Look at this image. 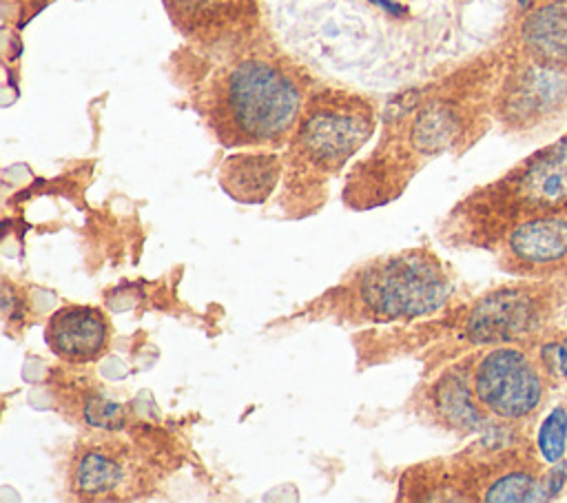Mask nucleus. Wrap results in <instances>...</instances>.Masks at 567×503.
I'll return each mask as SVG.
<instances>
[{"instance_id": "nucleus-10", "label": "nucleus", "mask_w": 567, "mask_h": 503, "mask_svg": "<svg viewBox=\"0 0 567 503\" xmlns=\"http://www.w3.org/2000/svg\"><path fill=\"white\" fill-rule=\"evenodd\" d=\"M518 195L532 204H560L567 199V140L540 153L520 175Z\"/></svg>"}, {"instance_id": "nucleus-11", "label": "nucleus", "mask_w": 567, "mask_h": 503, "mask_svg": "<svg viewBox=\"0 0 567 503\" xmlns=\"http://www.w3.org/2000/svg\"><path fill=\"white\" fill-rule=\"evenodd\" d=\"M507 246L518 261L547 264L567 255V219L563 217H538L518 224Z\"/></svg>"}, {"instance_id": "nucleus-17", "label": "nucleus", "mask_w": 567, "mask_h": 503, "mask_svg": "<svg viewBox=\"0 0 567 503\" xmlns=\"http://www.w3.org/2000/svg\"><path fill=\"white\" fill-rule=\"evenodd\" d=\"M558 366H560V372L567 379V339L558 346Z\"/></svg>"}, {"instance_id": "nucleus-16", "label": "nucleus", "mask_w": 567, "mask_h": 503, "mask_svg": "<svg viewBox=\"0 0 567 503\" xmlns=\"http://www.w3.org/2000/svg\"><path fill=\"white\" fill-rule=\"evenodd\" d=\"M370 2H374V4H379V7H383L388 13H392V16H405V7H401V4H396V2H390V0H370Z\"/></svg>"}, {"instance_id": "nucleus-14", "label": "nucleus", "mask_w": 567, "mask_h": 503, "mask_svg": "<svg viewBox=\"0 0 567 503\" xmlns=\"http://www.w3.org/2000/svg\"><path fill=\"white\" fill-rule=\"evenodd\" d=\"M545 487L540 481L527 472H509L498 476L485 492V501L505 503V501H540Z\"/></svg>"}, {"instance_id": "nucleus-18", "label": "nucleus", "mask_w": 567, "mask_h": 503, "mask_svg": "<svg viewBox=\"0 0 567 503\" xmlns=\"http://www.w3.org/2000/svg\"><path fill=\"white\" fill-rule=\"evenodd\" d=\"M534 0H518V4H520V9H527L529 4H532Z\"/></svg>"}, {"instance_id": "nucleus-12", "label": "nucleus", "mask_w": 567, "mask_h": 503, "mask_svg": "<svg viewBox=\"0 0 567 503\" xmlns=\"http://www.w3.org/2000/svg\"><path fill=\"white\" fill-rule=\"evenodd\" d=\"M527 47L545 60L567 64V0L551 2L523 24Z\"/></svg>"}, {"instance_id": "nucleus-8", "label": "nucleus", "mask_w": 567, "mask_h": 503, "mask_svg": "<svg viewBox=\"0 0 567 503\" xmlns=\"http://www.w3.org/2000/svg\"><path fill=\"white\" fill-rule=\"evenodd\" d=\"M284 162L275 153H237L219 166V184L228 197L241 204H261L275 191Z\"/></svg>"}, {"instance_id": "nucleus-7", "label": "nucleus", "mask_w": 567, "mask_h": 503, "mask_svg": "<svg viewBox=\"0 0 567 503\" xmlns=\"http://www.w3.org/2000/svg\"><path fill=\"white\" fill-rule=\"evenodd\" d=\"M173 24L197 42H221L255 18V0H162Z\"/></svg>"}, {"instance_id": "nucleus-1", "label": "nucleus", "mask_w": 567, "mask_h": 503, "mask_svg": "<svg viewBox=\"0 0 567 503\" xmlns=\"http://www.w3.org/2000/svg\"><path fill=\"white\" fill-rule=\"evenodd\" d=\"M202 111L226 146H279L299 124L303 89L284 64L252 55L213 78Z\"/></svg>"}, {"instance_id": "nucleus-2", "label": "nucleus", "mask_w": 567, "mask_h": 503, "mask_svg": "<svg viewBox=\"0 0 567 503\" xmlns=\"http://www.w3.org/2000/svg\"><path fill=\"white\" fill-rule=\"evenodd\" d=\"M339 297L357 319H419L443 308L450 279L432 253L410 248L368 261L339 288Z\"/></svg>"}, {"instance_id": "nucleus-9", "label": "nucleus", "mask_w": 567, "mask_h": 503, "mask_svg": "<svg viewBox=\"0 0 567 503\" xmlns=\"http://www.w3.org/2000/svg\"><path fill=\"white\" fill-rule=\"evenodd\" d=\"M534 306L518 290H503L485 297L472 312L467 330L474 341H494L514 337L529 328Z\"/></svg>"}, {"instance_id": "nucleus-5", "label": "nucleus", "mask_w": 567, "mask_h": 503, "mask_svg": "<svg viewBox=\"0 0 567 503\" xmlns=\"http://www.w3.org/2000/svg\"><path fill=\"white\" fill-rule=\"evenodd\" d=\"M474 394L483 408L501 419L527 417L543 397V381L536 366L523 350H489L474 370Z\"/></svg>"}, {"instance_id": "nucleus-6", "label": "nucleus", "mask_w": 567, "mask_h": 503, "mask_svg": "<svg viewBox=\"0 0 567 503\" xmlns=\"http://www.w3.org/2000/svg\"><path fill=\"white\" fill-rule=\"evenodd\" d=\"M44 341L64 363H93L111 346V324L95 306L69 304L49 317Z\"/></svg>"}, {"instance_id": "nucleus-3", "label": "nucleus", "mask_w": 567, "mask_h": 503, "mask_svg": "<svg viewBox=\"0 0 567 503\" xmlns=\"http://www.w3.org/2000/svg\"><path fill=\"white\" fill-rule=\"evenodd\" d=\"M372 109L348 93L317 95L299 117L290 140V179L308 173L306 184L334 175L372 135Z\"/></svg>"}, {"instance_id": "nucleus-13", "label": "nucleus", "mask_w": 567, "mask_h": 503, "mask_svg": "<svg viewBox=\"0 0 567 503\" xmlns=\"http://www.w3.org/2000/svg\"><path fill=\"white\" fill-rule=\"evenodd\" d=\"M71 414L78 417L82 423L91 428H100L106 432L122 430L126 425V408H122L117 401L106 399L93 388H82L71 397Z\"/></svg>"}, {"instance_id": "nucleus-4", "label": "nucleus", "mask_w": 567, "mask_h": 503, "mask_svg": "<svg viewBox=\"0 0 567 503\" xmlns=\"http://www.w3.org/2000/svg\"><path fill=\"white\" fill-rule=\"evenodd\" d=\"M146 479L142 454L124 439H86L73 452L71 490L78 499H131L142 492Z\"/></svg>"}, {"instance_id": "nucleus-15", "label": "nucleus", "mask_w": 567, "mask_h": 503, "mask_svg": "<svg viewBox=\"0 0 567 503\" xmlns=\"http://www.w3.org/2000/svg\"><path fill=\"white\" fill-rule=\"evenodd\" d=\"M536 445L540 456L547 463H558L565 456L567 448V410L563 406L554 408L545 421L538 428L536 434Z\"/></svg>"}]
</instances>
